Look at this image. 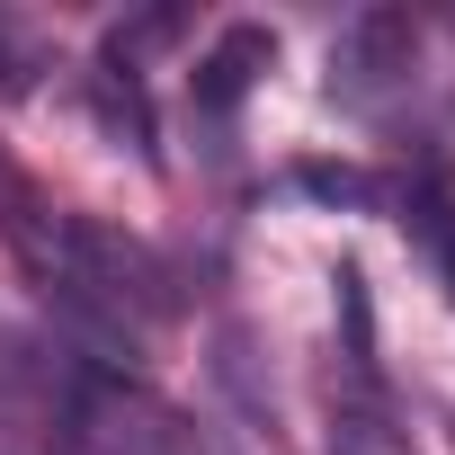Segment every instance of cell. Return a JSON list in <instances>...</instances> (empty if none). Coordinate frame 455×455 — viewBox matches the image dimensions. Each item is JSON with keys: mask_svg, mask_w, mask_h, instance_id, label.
I'll return each instance as SVG.
<instances>
[{"mask_svg": "<svg viewBox=\"0 0 455 455\" xmlns=\"http://www.w3.org/2000/svg\"><path fill=\"white\" fill-rule=\"evenodd\" d=\"M63 455H196V428H188L170 402H152L134 375L90 366V375H81V402H72Z\"/></svg>", "mask_w": 455, "mask_h": 455, "instance_id": "obj_1", "label": "cell"}, {"mask_svg": "<svg viewBox=\"0 0 455 455\" xmlns=\"http://www.w3.org/2000/svg\"><path fill=\"white\" fill-rule=\"evenodd\" d=\"M411 63H419V19L393 10V0H366V10H348L339 36H331V81L322 90L339 108L375 116L393 90H411Z\"/></svg>", "mask_w": 455, "mask_h": 455, "instance_id": "obj_2", "label": "cell"}, {"mask_svg": "<svg viewBox=\"0 0 455 455\" xmlns=\"http://www.w3.org/2000/svg\"><path fill=\"white\" fill-rule=\"evenodd\" d=\"M259 72H277V28H259V19H233V28L196 54V72H188V116L214 134V152H223V134H233L242 99L259 90Z\"/></svg>", "mask_w": 455, "mask_h": 455, "instance_id": "obj_3", "label": "cell"}, {"mask_svg": "<svg viewBox=\"0 0 455 455\" xmlns=\"http://www.w3.org/2000/svg\"><path fill=\"white\" fill-rule=\"evenodd\" d=\"M90 108H99V125H108L143 170H161V116H152L143 63H134L116 36H99V54H90Z\"/></svg>", "mask_w": 455, "mask_h": 455, "instance_id": "obj_4", "label": "cell"}, {"mask_svg": "<svg viewBox=\"0 0 455 455\" xmlns=\"http://www.w3.org/2000/svg\"><path fill=\"white\" fill-rule=\"evenodd\" d=\"M54 223H63V205H45V188L10 161V143H0V251L19 259L28 286H45V268H54Z\"/></svg>", "mask_w": 455, "mask_h": 455, "instance_id": "obj_5", "label": "cell"}, {"mask_svg": "<svg viewBox=\"0 0 455 455\" xmlns=\"http://www.w3.org/2000/svg\"><path fill=\"white\" fill-rule=\"evenodd\" d=\"M402 233H411V251L437 268V286H446V304H455V179H446L437 161L402 188Z\"/></svg>", "mask_w": 455, "mask_h": 455, "instance_id": "obj_6", "label": "cell"}, {"mask_svg": "<svg viewBox=\"0 0 455 455\" xmlns=\"http://www.w3.org/2000/svg\"><path fill=\"white\" fill-rule=\"evenodd\" d=\"M339 357H348V384L375 402L384 393V366H375V295H366V268L357 259H339Z\"/></svg>", "mask_w": 455, "mask_h": 455, "instance_id": "obj_7", "label": "cell"}, {"mask_svg": "<svg viewBox=\"0 0 455 455\" xmlns=\"http://www.w3.org/2000/svg\"><path fill=\"white\" fill-rule=\"evenodd\" d=\"M214 384L242 402V419H251V428H268V437H277V393L259 384V348H251V331H242V322H223V331H214Z\"/></svg>", "mask_w": 455, "mask_h": 455, "instance_id": "obj_8", "label": "cell"}, {"mask_svg": "<svg viewBox=\"0 0 455 455\" xmlns=\"http://www.w3.org/2000/svg\"><path fill=\"white\" fill-rule=\"evenodd\" d=\"M295 196H313V205H348V214H375V205H384V179L357 170V161H295Z\"/></svg>", "mask_w": 455, "mask_h": 455, "instance_id": "obj_9", "label": "cell"}, {"mask_svg": "<svg viewBox=\"0 0 455 455\" xmlns=\"http://www.w3.org/2000/svg\"><path fill=\"white\" fill-rule=\"evenodd\" d=\"M36 72H45V63H36V45H19V36H10V19H0V99H28V90H36Z\"/></svg>", "mask_w": 455, "mask_h": 455, "instance_id": "obj_10", "label": "cell"}]
</instances>
